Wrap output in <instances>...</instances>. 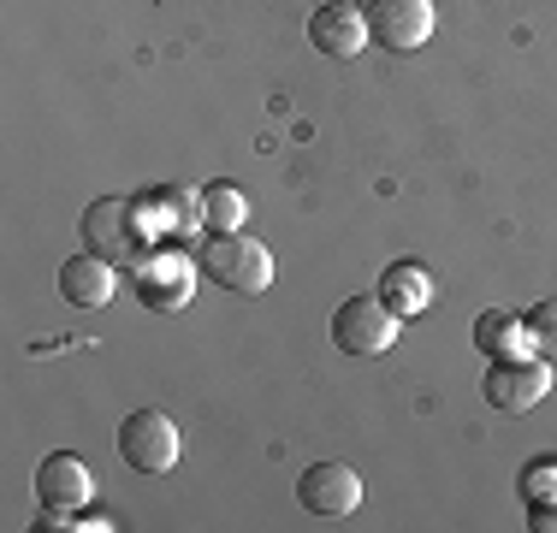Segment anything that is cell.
<instances>
[{"label": "cell", "mask_w": 557, "mask_h": 533, "mask_svg": "<svg viewBox=\"0 0 557 533\" xmlns=\"http://www.w3.org/2000/svg\"><path fill=\"white\" fill-rule=\"evenodd\" d=\"M214 285L237 290V297H261V290H273V249L261 244V237H244V232H214L202 244V256H196Z\"/></svg>", "instance_id": "cell-1"}, {"label": "cell", "mask_w": 557, "mask_h": 533, "mask_svg": "<svg viewBox=\"0 0 557 533\" xmlns=\"http://www.w3.org/2000/svg\"><path fill=\"white\" fill-rule=\"evenodd\" d=\"M149 225H143V202H131V196H96V202L84 208V249H96V256H108L113 266L125 261H143V244H149Z\"/></svg>", "instance_id": "cell-2"}, {"label": "cell", "mask_w": 557, "mask_h": 533, "mask_svg": "<svg viewBox=\"0 0 557 533\" xmlns=\"http://www.w3.org/2000/svg\"><path fill=\"white\" fill-rule=\"evenodd\" d=\"M397 326L404 320L386 309L380 290H356V297H344L333 309V344L344 356H386L397 344Z\"/></svg>", "instance_id": "cell-3"}, {"label": "cell", "mask_w": 557, "mask_h": 533, "mask_svg": "<svg viewBox=\"0 0 557 533\" xmlns=\"http://www.w3.org/2000/svg\"><path fill=\"white\" fill-rule=\"evenodd\" d=\"M178 450H184V433H178L172 416H161V409H131L125 426H119V457H125L137 474L178 469Z\"/></svg>", "instance_id": "cell-4"}, {"label": "cell", "mask_w": 557, "mask_h": 533, "mask_svg": "<svg viewBox=\"0 0 557 533\" xmlns=\"http://www.w3.org/2000/svg\"><path fill=\"white\" fill-rule=\"evenodd\" d=\"M481 392L493 409H504V416H528L534 404H546L552 368H546V356H498V362L486 368Z\"/></svg>", "instance_id": "cell-5"}, {"label": "cell", "mask_w": 557, "mask_h": 533, "mask_svg": "<svg viewBox=\"0 0 557 533\" xmlns=\"http://www.w3.org/2000/svg\"><path fill=\"white\" fill-rule=\"evenodd\" d=\"M433 24H440L433 0H368V36H374V48H386V53L428 48Z\"/></svg>", "instance_id": "cell-6"}, {"label": "cell", "mask_w": 557, "mask_h": 533, "mask_svg": "<svg viewBox=\"0 0 557 533\" xmlns=\"http://www.w3.org/2000/svg\"><path fill=\"white\" fill-rule=\"evenodd\" d=\"M297 504L309 516H356L362 510V474L350 462H314L297 480Z\"/></svg>", "instance_id": "cell-7"}, {"label": "cell", "mask_w": 557, "mask_h": 533, "mask_svg": "<svg viewBox=\"0 0 557 533\" xmlns=\"http://www.w3.org/2000/svg\"><path fill=\"white\" fill-rule=\"evenodd\" d=\"M89 492H96V474H89L84 457L54 450V457L36 462V498H42V510H84Z\"/></svg>", "instance_id": "cell-8"}, {"label": "cell", "mask_w": 557, "mask_h": 533, "mask_svg": "<svg viewBox=\"0 0 557 533\" xmlns=\"http://www.w3.org/2000/svg\"><path fill=\"white\" fill-rule=\"evenodd\" d=\"M309 42L321 53H333V60H356V53L374 42V36H368V12L350 7V0H326L309 18Z\"/></svg>", "instance_id": "cell-9"}, {"label": "cell", "mask_w": 557, "mask_h": 533, "mask_svg": "<svg viewBox=\"0 0 557 533\" xmlns=\"http://www.w3.org/2000/svg\"><path fill=\"white\" fill-rule=\"evenodd\" d=\"M119 290V273L108 256H96V249H84V256H72L60 266V297L72 302V309H101V302H113Z\"/></svg>", "instance_id": "cell-10"}, {"label": "cell", "mask_w": 557, "mask_h": 533, "mask_svg": "<svg viewBox=\"0 0 557 533\" xmlns=\"http://www.w3.org/2000/svg\"><path fill=\"white\" fill-rule=\"evenodd\" d=\"M196 290L190 266H184L178 256H154V261H137V297L149 302V309H184Z\"/></svg>", "instance_id": "cell-11"}, {"label": "cell", "mask_w": 557, "mask_h": 533, "mask_svg": "<svg viewBox=\"0 0 557 533\" xmlns=\"http://www.w3.org/2000/svg\"><path fill=\"white\" fill-rule=\"evenodd\" d=\"M380 297H386V309L397 320H416L433 302V273L421 261H392L386 273H380Z\"/></svg>", "instance_id": "cell-12"}, {"label": "cell", "mask_w": 557, "mask_h": 533, "mask_svg": "<svg viewBox=\"0 0 557 533\" xmlns=\"http://www.w3.org/2000/svg\"><path fill=\"white\" fill-rule=\"evenodd\" d=\"M474 344H481L486 356H522V344H528V326H522V314H510V309H486L481 320H474Z\"/></svg>", "instance_id": "cell-13"}, {"label": "cell", "mask_w": 557, "mask_h": 533, "mask_svg": "<svg viewBox=\"0 0 557 533\" xmlns=\"http://www.w3.org/2000/svg\"><path fill=\"white\" fill-rule=\"evenodd\" d=\"M196 208H202L208 232H244V225H249V196L237 190V184H208Z\"/></svg>", "instance_id": "cell-14"}, {"label": "cell", "mask_w": 557, "mask_h": 533, "mask_svg": "<svg viewBox=\"0 0 557 533\" xmlns=\"http://www.w3.org/2000/svg\"><path fill=\"white\" fill-rule=\"evenodd\" d=\"M522 326H528V344H534L540 356H557V297L534 302V309L522 314Z\"/></svg>", "instance_id": "cell-15"}, {"label": "cell", "mask_w": 557, "mask_h": 533, "mask_svg": "<svg viewBox=\"0 0 557 533\" xmlns=\"http://www.w3.org/2000/svg\"><path fill=\"white\" fill-rule=\"evenodd\" d=\"M522 498L528 504H552L557 498V457H534L522 469Z\"/></svg>", "instance_id": "cell-16"}, {"label": "cell", "mask_w": 557, "mask_h": 533, "mask_svg": "<svg viewBox=\"0 0 557 533\" xmlns=\"http://www.w3.org/2000/svg\"><path fill=\"white\" fill-rule=\"evenodd\" d=\"M528 528H534V533H557V498L552 504H528Z\"/></svg>", "instance_id": "cell-17"}]
</instances>
